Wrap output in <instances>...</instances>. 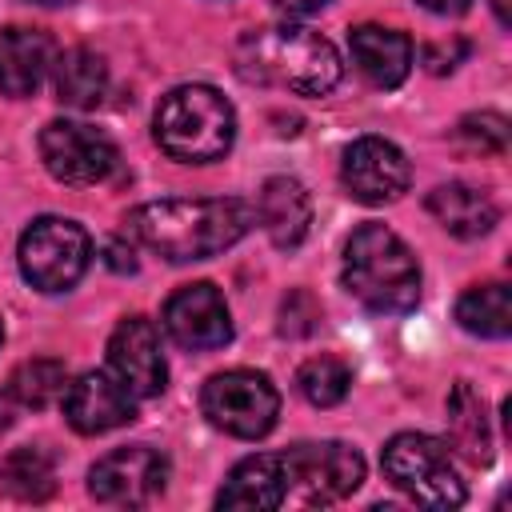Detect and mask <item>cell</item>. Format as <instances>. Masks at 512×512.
<instances>
[{
	"mask_svg": "<svg viewBox=\"0 0 512 512\" xmlns=\"http://www.w3.org/2000/svg\"><path fill=\"white\" fill-rule=\"evenodd\" d=\"M348 52L372 88H396L412 72V40L396 28L356 24L348 32Z\"/></svg>",
	"mask_w": 512,
	"mask_h": 512,
	"instance_id": "e0dca14e",
	"label": "cell"
},
{
	"mask_svg": "<svg viewBox=\"0 0 512 512\" xmlns=\"http://www.w3.org/2000/svg\"><path fill=\"white\" fill-rule=\"evenodd\" d=\"M416 4L428 8V12H436V16H460V12L472 8V0H416Z\"/></svg>",
	"mask_w": 512,
	"mask_h": 512,
	"instance_id": "f1b7e54d",
	"label": "cell"
},
{
	"mask_svg": "<svg viewBox=\"0 0 512 512\" xmlns=\"http://www.w3.org/2000/svg\"><path fill=\"white\" fill-rule=\"evenodd\" d=\"M64 388H68V368H64V360H52V356L24 360L8 376V396L24 408H44L56 396H64Z\"/></svg>",
	"mask_w": 512,
	"mask_h": 512,
	"instance_id": "cb8c5ba5",
	"label": "cell"
},
{
	"mask_svg": "<svg viewBox=\"0 0 512 512\" xmlns=\"http://www.w3.org/2000/svg\"><path fill=\"white\" fill-rule=\"evenodd\" d=\"M456 324L484 340H504L512 332V288L508 284H472L456 300Z\"/></svg>",
	"mask_w": 512,
	"mask_h": 512,
	"instance_id": "7402d4cb",
	"label": "cell"
},
{
	"mask_svg": "<svg viewBox=\"0 0 512 512\" xmlns=\"http://www.w3.org/2000/svg\"><path fill=\"white\" fill-rule=\"evenodd\" d=\"M344 288L380 316H404L420 300V264L384 224H360L344 244Z\"/></svg>",
	"mask_w": 512,
	"mask_h": 512,
	"instance_id": "7a4b0ae2",
	"label": "cell"
},
{
	"mask_svg": "<svg viewBox=\"0 0 512 512\" xmlns=\"http://www.w3.org/2000/svg\"><path fill=\"white\" fill-rule=\"evenodd\" d=\"M448 432H452V448H460V456L476 468H484L492 460V428H488V412L480 392L460 380L448 392Z\"/></svg>",
	"mask_w": 512,
	"mask_h": 512,
	"instance_id": "44dd1931",
	"label": "cell"
},
{
	"mask_svg": "<svg viewBox=\"0 0 512 512\" xmlns=\"http://www.w3.org/2000/svg\"><path fill=\"white\" fill-rule=\"evenodd\" d=\"M12 428V396H0V432Z\"/></svg>",
	"mask_w": 512,
	"mask_h": 512,
	"instance_id": "4dcf8cb0",
	"label": "cell"
},
{
	"mask_svg": "<svg viewBox=\"0 0 512 512\" xmlns=\"http://www.w3.org/2000/svg\"><path fill=\"white\" fill-rule=\"evenodd\" d=\"M284 464V500L300 504H336L352 496L364 480V456L340 440L292 444L280 452Z\"/></svg>",
	"mask_w": 512,
	"mask_h": 512,
	"instance_id": "ba28073f",
	"label": "cell"
},
{
	"mask_svg": "<svg viewBox=\"0 0 512 512\" xmlns=\"http://www.w3.org/2000/svg\"><path fill=\"white\" fill-rule=\"evenodd\" d=\"M0 340H4V324H0Z\"/></svg>",
	"mask_w": 512,
	"mask_h": 512,
	"instance_id": "836d02e7",
	"label": "cell"
},
{
	"mask_svg": "<svg viewBox=\"0 0 512 512\" xmlns=\"http://www.w3.org/2000/svg\"><path fill=\"white\" fill-rule=\"evenodd\" d=\"M456 136H460L464 144L480 148V152L500 156V152L508 148V120H504L500 112H472V116H464V120L456 124Z\"/></svg>",
	"mask_w": 512,
	"mask_h": 512,
	"instance_id": "484cf974",
	"label": "cell"
},
{
	"mask_svg": "<svg viewBox=\"0 0 512 512\" xmlns=\"http://www.w3.org/2000/svg\"><path fill=\"white\" fill-rule=\"evenodd\" d=\"M284 504V464H280V452H260V456H248L240 460L224 488L216 492V508H256V512H268V508H280Z\"/></svg>",
	"mask_w": 512,
	"mask_h": 512,
	"instance_id": "ac0fdd59",
	"label": "cell"
},
{
	"mask_svg": "<svg viewBox=\"0 0 512 512\" xmlns=\"http://www.w3.org/2000/svg\"><path fill=\"white\" fill-rule=\"evenodd\" d=\"M128 236L168 264H192L228 252L256 224V208L240 196L216 200H148L128 212Z\"/></svg>",
	"mask_w": 512,
	"mask_h": 512,
	"instance_id": "6da1fadb",
	"label": "cell"
},
{
	"mask_svg": "<svg viewBox=\"0 0 512 512\" xmlns=\"http://www.w3.org/2000/svg\"><path fill=\"white\" fill-rule=\"evenodd\" d=\"M164 332L188 352H212L232 340V316L224 292L208 280L184 284L164 304Z\"/></svg>",
	"mask_w": 512,
	"mask_h": 512,
	"instance_id": "7c38bea8",
	"label": "cell"
},
{
	"mask_svg": "<svg viewBox=\"0 0 512 512\" xmlns=\"http://www.w3.org/2000/svg\"><path fill=\"white\" fill-rule=\"evenodd\" d=\"M56 100L68 104V108H96L108 92V64L96 48H68V52H56Z\"/></svg>",
	"mask_w": 512,
	"mask_h": 512,
	"instance_id": "ffe728a7",
	"label": "cell"
},
{
	"mask_svg": "<svg viewBox=\"0 0 512 512\" xmlns=\"http://www.w3.org/2000/svg\"><path fill=\"white\" fill-rule=\"evenodd\" d=\"M328 0H276V8H284L288 16H312V12H320Z\"/></svg>",
	"mask_w": 512,
	"mask_h": 512,
	"instance_id": "f546056e",
	"label": "cell"
},
{
	"mask_svg": "<svg viewBox=\"0 0 512 512\" xmlns=\"http://www.w3.org/2000/svg\"><path fill=\"white\" fill-rule=\"evenodd\" d=\"M28 4H44V8H60V4H72V0H28Z\"/></svg>",
	"mask_w": 512,
	"mask_h": 512,
	"instance_id": "d6a6232c",
	"label": "cell"
},
{
	"mask_svg": "<svg viewBox=\"0 0 512 512\" xmlns=\"http://www.w3.org/2000/svg\"><path fill=\"white\" fill-rule=\"evenodd\" d=\"M108 364L132 396H160L168 384V364L160 352V332L148 316H128L108 336Z\"/></svg>",
	"mask_w": 512,
	"mask_h": 512,
	"instance_id": "4fadbf2b",
	"label": "cell"
},
{
	"mask_svg": "<svg viewBox=\"0 0 512 512\" xmlns=\"http://www.w3.org/2000/svg\"><path fill=\"white\" fill-rule=\"evenodd\" d=\"M104 264H108L112 272H136V252H132V244L108 240V244H104Z\"/></svg>",
	"mask_w": 512,
	"mask_h": 512,
	"instance_id": "83f0119b",
	"label": "cell"
},
{
	"mask_svg": "<svg viewBox=\"0 0 512 512\" xmlns=\"http://www.w3.org/2000/svg\"><path fill=\"white\" fill-rule=\"evenodd\" d=\"M240 56L248 76L280 84L300 96H328L344 76V64L332 40L300 24H268L244 36Z\"/></svg>",
	"mask_w": 512,
	"mask_h": 512,
	"instance_id": "3957f363",
	"label": "cell"
},
{
	"mask_svg": "<svg viewBox=\"0 0 512 512\" xmlns=\"http://www.w3.org/2000/svg\"><path fill=\"white\" fill-rule=\"evenodd\" d=\"M200 412L208 416L212 428L236 440H260L272 432L280 416V392L264 372L228 368L200 388Z\"/></svg>",
	"mask_w": 512,
	"mask_h": 512,
	"instance_id": "8992f818",
	"label": "cell"
},
{
	"mask_svg": "<svg viewBox=\"0 0 512 512\" xmlns=\"http://www.w3.org/2000/svg\"><path fill=\"white\" fill-rule=\"evenodd\" d=\"M0 480L20 500H48L56 492V460L40 444L12 448L0 464Z\"/></svg>",
	"mask_w": 512,
	"mask_h": 512,
	"instance_id": "603a6c76",
	"label": "cell"
},
{
	"mask_svg": "<svg viewBox=\"0 0 512 512\" xmlns=\"http://www.w3.org/2000/svg\"><path fill=\"white\" fill-rule=\"evenodd\" d=\"M428 212L436 216V224L460 240H480L496 228L500 208L488 192L468 188V184H440L428 192Z\"/></svg>",
	"mask_w": 512,
	"mask_h": 512,
	"instance_id": "d6986e66",
	"label": "cell"
},
{
	"mask_svg": "<svg viewBox=\"0 0 512 512\" xmlns=\"http://www.w3.org/2000/svg\"><path fill=\"white\" fill-rule=\"evenodd\" d=\"M380 464H384V476L404 496H412L420 508L448 512V508H460L464 496H468L464 492V480L452 468L448 444L436 440V436H428V432H396L384 444Z\"/></svg>",
	"mask_w": 512,
	"mask_h": 512,
	"instance_id": "5b68a950",
	"label": "cell"
},
{
	"mask_svg": "<svg viewBox=\"0 0 512 512\" xmlns=\"http://www.w3.org/2000/svg\"><path fill=\"white\" fill-rule=\"evenodd\" d=\"M468 56V40L464 36H452V40H436V44H424V68L432 76H444L452 72L460 60Z\"/></svg>",
	"mask_w": 512,
	"mask_h": 512,
	"instance_id": "4316f807",
	"label": "cell"
},
{
	"mask_svg": "<svg viewBox=\"0 0 512 512\" xmlns=\"http://www.w3.org/2000/svg\"><path fill=\"white\" fill-rule=\"evenodd\" d=\"M40 160L44 168L60 180V184H104L116 164H120V148L112 144L108 132L80 124V120H52L40 128Z\"/></svg>",
	"mask_w": 512,
	"mask_h": 512,
	"instance_id": "9c48e42d",
	"label": "cell"
},
{
	"mask_svg": "<svg viewBox=\"0 0 512 512\" xmlns=\"http://www.w3.org/2000/svg\"><path fill=\"white\" fill-rule=\"evenodd\" d=\"M64 420L80 436H100L136 420V396L108 372H84L64 388Z\"/></svg>",
	"mask_w": 512,
	"mask_h": 512,
	"instance_id": "5bb4252c",
	"label": "cell"
},
{
	"mask_svg": "<svg viewBox=\"0 0 512 512\" xmlns=\"http://www.w3.org/2000/svg\"><path fill=\"white\" fill-rule=\"evenodd\" d=\"M492 8H496V20H500V24L512 20V16H508V0H492Z\"/></svg>",
	"mask_w": 512,
	"mask_h": 512,
	"instance_id": "1f68e13d",
	"label": "cell"
},
{
	"mask_svg": "<svg viewBox=\"0 0 512 512\" xmlns=\"http://www.w3.org/2000/svg\"><path fill=\"white\" fill-rule=\"evenodd\" d=\"M296 388L308 404L316 408H332L348 396L352 388V368L340 360V356H312L296 368Z\"/></svg>",
	"mask_w": 512,
	"mask_h": 512,
	"instance_id": "d4e9b609",
	"label": "cell"
},
{
	"mask_svg": "<svg viewBox=\"0 0 512 512\" xmlns=\"http://www.w3.org/2000/svg\"><path fill=\"white\" fill-rule=\"evenodd\" d=\"M156 144L180 164H212L236 140V112L212 84H180L152 116Z\"/></svg>",
	"mask_w": 512,
	"mask_h": 512,
	"instance_id": "277c9868",
	"label": "cell"
},
{
	"mask_svg": "<svg viewBox=\"0 0 512 512\" xmlns=\"http://www.w3.org/2000/svg\"><path fill=\"white\" fill-rule=\"evenodd\" d=\"M56 64V40L44 28H0V92L32 96Z\"/></svg>",
	"mask_w": 512,
	"mask_h": 512,
	"instance_id": "9a60e30c",
	"label": "cell"
},
{
	"mask_svg": "<svg viewBox=\"0 0 512 512\" xmlns=\"http://www.w3.org/2000/svg\"><path fill=\"white\" fill-rule=\"evenodd\" d=\"M340 180L348 188V196L356 204H392L408 192V180H412V164L408 156L384 140V136H360L344 148V160H340Z\"/></svg>",
	"mask_w": 512,
	"mask_h": 512,
	"instance_id": "8fae6325",
	"label": "cell"
},
{
	"mask_svg": "<svg viewBox=\"0 0 512 512\" xmlns=\"http://www.w3.org/2000/svg\"><path fill=\"white\" fill-rule=\"evenodd\" d=\"M168 488V460L148 444H124L88 468V492L108 508H148Z\"/></svg>",
	"mask_w": 512,
	"mask_h": 512,
	"instance_id": "30bf717a",
	"label": "cell"
},
{
	"mask_svg": "<svg viewBox=\"0 0 512 512\" xmlns=\"http://www.w3.org/2000/svg\"><path fill=\"white\" fill-rule=\"evenodd\" d=\"M16 260H20V276L32 288H40V292H68L84 276V268L92 260V240H88V232L76 220L40 216V220H32L24 228Z\"/></svg>",
	"mask_w": 512,
	"mask_h": 512,
	"instance_id": "52a82bcc",
	"label": "cell"
},
{
	"mask_svg": "<svg viewBox=\"0 0 512 512\" xmlns=\"http://www.w3.org/2000/svg\"><path fill=\"white\" fill-rule=\"evenodd\" d=\"M252 208L276 248H296L312 228V196L296 176H268Z\"/></svg>",
	"mask_w": 512,
	"mask_h": 512,
	"instance_id": "2e32d148",
	"label": "cell"
}]
</instances>
